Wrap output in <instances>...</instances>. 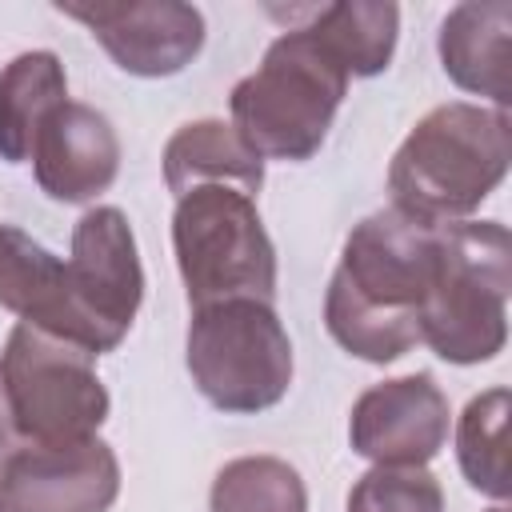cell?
I'll return each instance as SVG.
<instances>
[{
  "mask_svg": "<svg viewBox=\"0 0 512 512\" xmlns=\"http://www.w3.org/2000/svg\"><path fill=\"white\" fill-rule=\"evenodd\" d=\"M348 72L328 44L304 24L276 36L256 72L232 96V128L272 160H312L348 96Z\"/></svg>",
  "mask_w": 512,
  "mask_h": 512,
  "instance_id": "cell-4",
  "label": "cell"
},
{
  "mask_svg": "<svg viewBox=\"0 0 512 512\" xmlns=\"http://www.w3.org/2000/svg\"><path fill=\"white\" fill-rule=\"evenodd\" d=\"M0 228H4V224H0Z\"/></svg>",
  "mask_w": 512,
  "mask_h": 512,
  "instance_id": "cell-24",
  "label": "cell"
},
{
  "mask_svg": "<svg viewBox=\"0 0 512 512\" xmlns=\"http://www.w3.org/2000/svg\"><path fill=\"white\" fill-rule=\"evenodd\" d=\"M512 120L504 108L448 100L416 120L388 164L392 208L420 224L472 216L508 176Z\"/></svg>",
  "mask_w": 512,
  "mask_h": 512,
  "instance_id": "cell-2",
  "label": "cell"
},
{
  "mask_svg": "<svg viewBox=\"0 0 512 512\" xmlns=\"http://www.w3.org/2000/svg\"><path fill=\"white\" fill-rule=\"evenodd\" d=\"M68 100V76L56 52H20L0 68V160H32L44 120Z\"/></svg>",
  "mask_w": 512,
  "mask_h": 512,
  "instance_id": "cell-16",
  "label": "cell"
},
{
  "mask_svg": "<svg viewBox=\"0 0 512 512\" xmlns=\"http://www.w3.org/2000/svg\"><path fill=\"white\" fill-rule=\"evenodd\" d=\"M448 396L428 372L396 376L360 392L348 416L352 452L372 464L424 468L448 440Z\"/></svg>",
  "mask_w": 512,
  "mask_h": 512,
  "instance_id": "cell-11",
  "label": "cell"
},
{
  "mask_svg": "<svg viewBox=\"0 0 512 512\" xmlns=\"http://www.w3.org/2000/svg\"><path fill=\"white\" fill-rule=\"evenodd\" d=\"M32 172L44 196L60 204H88L112 188L120 172V140L104 112L64 100L32 144Z\"/></svg>",
  "mask_w": 512,
  "mask_h": 512,
  "instance_id": "cell-12",
  "label": "cell"
},
{
  "mask_svg": "<svg viewBox=\"0 0 512 512\" xmlns=\"http://www.w3.org/2000/svg\"><path fill=\"white\" fill-rule=\"evenodd\" d=\"M0 512H4V504H0Z\"/></svg>",
  "mask_w": 512,
  "mask_h": 512,
  "instance_id": "cell-23",
  "label": "cell"
},
{
  "mask_svg": "<svg viewBox=\"0 0 512 512\" xmlns=\"http://www.w3.org/2000/svg\"><path fill=\"white\" fill-rule=\"evenodd\" d=\"M508 388H488L468 400L456 424V460L464 480L492 496L508 500V456H504V432H508Z\"/></svg>",
  "mask_w": 512,
  "mask_h": 512,
  "instance_id": "cell-19",
  "label": "cell"
},
{
  "mask_svg": "<svg viewBox=\"0 0 512 512\" xmlns=\"http://www.w3.org/2000/svg\"><path fill=\"white\" fill-rule=\"evenodd\" d=\"M128 76L160 80L184 72L204 48V16L180 0L156 4H60Z\"/></svg>",
  "mask_w": 512,
  "mask_h": 512,
  "instance_id": "cell-10",
  "label": "cell"
},
{
  "mask_svg": "<svg viewBox=\"0 0 512 512\" xmlns=\"http://www.w3.org/2000/svg\"><path fill=\"white\" fill-rule=\"evenodd\" d=\"M492 512H504V508H492Z\"/></svg>",
  "mask_w": 512,
  "mask_h": 512,
  "instance_id": "cell-22",
  "label": "cell"
},
{
  "mask_svg": "<svg viewBox=\"0 0 512 512\" xmlns=\"http://www.w3.org/2000/svg\"><path fill=\"white\" fill-rule=\"evenodd\" d=\"M0 308L16 312L20 324L100 356L96 332L72 300L64 260L20 228H0Z\"/></svg>",
  "mask_w": 512,
  "mask_h": 512,
  "instance_id": "cell-13",
  "label": "cell"
},
{
  "mask_svg": "<svg viewBox=\"0 0 512 512\" xmlns=\"http://www.w3.org/2000/svg\"><path fill=\"white\" fill-rule=\"evenodd\" d=\"M512 240L500 220L436 228V264L420 300V340L448 364H484L508 344Z\"/></svg>",
  "mask_w": 512,
  "mask_h": 512,
  "instance_id": "cell-3",
  "label": "cell"
},
{
  "mask_svg": "<svg viewBox=\"0 0 512 512\" xmlns=\"http://www.w3.org/2000/svg\"><path fill=\"white\" fill-rule=\"evenodd\" d=\"M16 448V428H12V416H8V400H4V384H0V464L4 456Z\"/></svg>",
  "mask_w": 512,
  "mask_h": 512,
  "instance_id": "cell-21",
  "label": "cell"
},
{
  "mask_svg": "<svg viewBox=\"0 0 512 512\" xmlns=\"http://www.w3.org/2000/svg\"><path fill=\"white\" fill-rule=\"evenodd\" d=\"M176 268L192 308L220 300L276 296V248L256 212V196L228 184H200L176 196Z\"/></svg>",
  "mask_w": 512,
  "mask_h": 512,
  "instance_id": "cell-5",
  "label": "cell"
},
{
  "mask_svg": "<svg viewBox=\"0 0 512 512\" xmlns=\"http://www.w3.org/2000/svg\"><path fill=\"white\" fill-rule=\"evenodd\" d=\"M120 496V460L100 440L20 444L0 464L4 512H108Z\"/></svg>",
  "mask_w": 512,
  "mask_h": 512,
  "instance_id": "cell-9",
  "label": "cell"
},
{
  "mask_svg": "<svg viewBox=\"0 0 512 512\" xmlns=\"http://www.w3.org/2000/svg\"><path fill=\"white\" fill-rule=\"evenodd\" d=\"M8 416L24 444H72L96 436L108 420V388L96 356L32 324H16L0 352Z\"/></svg>",
  "mask_w": 512,
  "mask_h": 512,
  "instance_id": "cell-7",
  "label": "cell"
},
{
  "mask_svg": "<svg viewBox=\"0 0 512 512\" xmlns=\"http://www.w3.org/2000/svg\"><path fill=\"white\" fill-rule=\"evenodd\" d=\"M508 32L512 4H456L440 24V64L448 80L464 92L488 96L496 108H508Z\"/></svg>",
  "mask_w": 512,
  "mask_h": 512,
  "instance_id": "cell-14",
  "label": "cell"
},
{
  "mask_svg": "<svg viewBox=\"0 0 512 512\" xmlns=\"http://www.w3.org/2000/svg\"><path fill=\"white\" fill-rule=\"evenodd\" d=\"M184 360L200 396L232 416H252L288 396L292 340L268 300H220L192 308Z\"/></svg>",
  "mask_w": 512,
  "mask_h": 512,
  "instance_id": "cell-6",
  "label": "cell"
},
{
  "mask_svg": "<svg viewBox=\"0 0 512 512\" xmlns=\"http://www.w3.org/2000/svg\"><path fill=\"white\" fill-rule=\"evenodd\" d=\"M308 28L328 44L348 76H380L396 52L400 8L380 0H340L316 8Z\"/></svg>",
  "mask_w": 512,
  "mask_h": 512,
  "instance_id": "cell-17",
  "label": "cell"
},
{
  "mask_svg": "<svg viewBox=\"0 0 512 512\" xmlns=\"http://www.w3.org/2000/svg\"><path fill=\"white\" fill-rule=\"evenodd\" d=\"M64 272L76 308L96 332L100 356L120 348L144 300V268L128 216L112 204L88 208L72 228V256L64 260Z\"/></svg>",
  "mask_w": 512,
  "mask_h": 512,
  "instance_id": "cell-8",
  "label": "cell"
},
{
  "mask_svg": "<svg viewBox=\"0 0 512 512\" xmlns=\"http://www.w3.org/2000/svg\"><path fill=\"white\" fill-rule=\"evenodd\" d=\"M348 512H444V492L428 468L372 464L352 484Z\"/></svg>",
  "mask_w": 512,
  "mask_h": 512,
  "instance_id": "cell-20",
  "label": "cell"
},
{
  "mask_svg": "<svg viewBox=\"0 0 512 512\" xmlns=\"http://www.w3.org/2000/svg\"><path fill=\"white\" fill-rule=\"evenodd\" d=\"M436 264V228L396 208L364 216L324 292L328 336L368 364H392L420 340V300Z\"/></svg>",
  "mask_w": 512,
  "mask_h": 512,
  "instance_id": "cell-1",
  "label": "cell"
},
{
  "mask_svg": "<svg viewBox=\"0 0 512 512\" xmlns=\"http://www.w3.org/2000/svg\"><path fill=\"white\" fill-rule=\"evenodd\" d=\"M208 512H308V488L280 456H236L216 472Z\"/></svg>",
  "mask_w": 512,
  "mask_h": 512,
  "instance_id": "cell-18",
  "label": "cell"
},
{
  "mask_svg": "<svg viewBox=\"0 0 512 512\" xmlns=\"http://www.w3.org/2000/svg\"><path fill=\"white\" fill-rule=\"evenodd\" d=\"M164 184L172 196L200 184H228L256 196L264 184V156L228 120H192L164 144Z\"/></svg>",
  "mask_w": 512,
  "mask_h": 512,
  "instance_id": "cell-15",
  "label": "cell"
}]
</instances>
